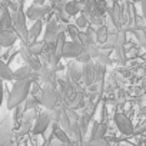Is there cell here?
<instances>
[{
  "label": "cell",
  "mask_w": 146,
  "mask_h": 146,
  "mask_svg": "<svg viewBox=\"0 0 146 146\" xmlns=\"http://www.w3.org/2000/svg\"><path fill=\"white\" fill-rule=\"evenodd\" d=\"M32 88V80L25 79V80H16V83L12 88V92L7 99V109H16L22 103L26 102L29 92Z\"/></svg>",
  "instance_id": "6da1fadb"
},
{
  "label": "cell",
  "mask_w": 146,
  "mask_h": 146,
  "mask_svg": "<svg viewBox=\"0 0 146 146\" xmlns=\"http://www.w3.org/2000/svg\"><path fill=\"white\" fill-rule=\"evenodd\" d=\"M12 15V27L15 33L17 35V39L23 43L22 46H29V29L26 25V15L23 9H19Z\"/></svg>",
  "instance_id": "7a4b0ae2"
},
{
  "label": "cell",
  "mask_w": 146,
  "mask_h": 146,
  "mask_svg": "<svg viewBox=\"0 0 146 146\" xmlns=\"http://www.w3.org/2000/svg\"><path fill=\"white\" fill-rule=\"evenodd\" d=\"M42 105L49 110H53L57 108L59 95H57L53 85H47V83L43 85V88H42Z\"/></svg>",
  "instance_id": "3957f363"
},
{
  "label": "cell",
  "mask_w": 146,
  "mask_h": 146,
  "mask_svg": "<svg viewBox=\"0 0 146 146\" xmlns=\"http://www.w3.org/2000/svg\"><path fill=\"white\" fill-rule=\"evenodd\" d=\"M52 12V6H46V5H32L27 7V10L25 12L26 15V19L32 20V22H36V20H40L43 19L44 16H47L49 13Z\"/></svg>",
  "instance_id": "277c9868"
},
{
  "label": "cell",
  "mask_w": 146,
  "mask_h": 146,
  "mask_svg": "<svg viewBox=\"0 0 146 146\" xmlns=\"http://www.w3.org/2000/svg\"><path fill=\"white\" fill-rule=\"evenodd\" d=\"M64 29H66V25L64 26H60L59 22H57V19L56 17H52L50 20H47L46 30H44V39L43 40H46L47 43H53L54 39H56V36H57V33L59 32H64Z\"/></svg>",
  "instance_id": "5b68a950"
},
{
  "label": "cell",
  "mask_w": 146,
  "mask_h": 146,
  "mask_svg": "<svg viewBox=\"0 0 146 146\" xmlns=\"http://www.w3.org/2000/svg\"><path fill=\"white\" fill-rule=\"evenodd\" d=\"M20 53H22V57H23V60L26 62V64H27L29 67H32L35 72H39V70H40V67H42V62H40L39 56L33 54V53L29 50L27 46H22Z\"/></svg>",
  "instance_id": "8992f818"
},
{
  "label": "cell",
  "mask_w": 146,
  "mask_h": 146,
  "mask_svg": "<svg viewBox=\"0 0 146 146\" xmlns=\"http://www.w3.org/2000/svg\"><path fill=\"white\" fill-rule=\"evenodd\" d=\"M85 50V46L80 44V43H76V42H64V46H63V57L66 59H76L82 52Z\"/></svg>",
  "instance_id": "52a82bcc"
},
{
  "label": "cell",
  "mask_w": 146,
  "mask_h": 146,
  "mask_svg": "<svg viewBox=\"0 0 146 146\" xmlns=\"http://www.w3.org/2000/svg\"><path fill=\"white\" fill-rule=\"evenodd\" d=\"M52 123V117H50V113L49 112H44V113H40L36 119V123L33 126V133L35 135H40V133H44L47 130V127L50 126Z\"/></svg>",
  "instance_id": "ba28073f"
},
{
  "label": "cell",
  "mask_w": 146,
  "mask_h": 146,
  "mask_svg": "<svg viewBox=\"0 0 146 146\" xmlns=\"http://www.w3.org/2000/svg\"><path fill=\"white\" fill-rule=\"evenodd\" d=\"M115 122H116L117 129H119L123 135H132V133H133V126H132L130 120H129L125 115L116 113V115H115Z\"/></svg>",
  "instance_id": "9c48e42d"
},
{
  "label": "cell",
  "mask_w": 146,
  "mask_h": 146,
  "mask_svg": "<svg viewBox=\"0 0 146 146\" xmlns=\"http://www.w3.org/2000/svg\"><path fill=\"white\" fill-rule=\"evenodd\" d=\"M37 73H39V78L43 80V83H47V85H53L54 86V83H56V72L50 66L42 64V67H40V70Z\"/></svg>",
  "instance_id": "30bf717a"
},
{
  "label": "cell",
  "mask_w": 146,
  "mask_h": 146,
  "mask_svg": "<svg viewBox=\"0 0 146 146\" xmlns=\"http://www.w3.org/2000/svg\"><path fill=\"white\" fill-rule=\"evenodd\" d=\"M17 42V35L13 29L0 30V47H10Z\"/></svg>",
  "instance_id": "8fae6325"
},
{
  "label": "cell",
  "mask_w": 146,
  "mask_h": 146,
  "mask_svg": "<svg viewBox=\"0 0 146 146\" xmlns=\"http://www.w3.org/2000/svg\"><path fill=\"white\" fill-rule=\"evenodd\" d=\"M82 78H83V82L86 86H90L96 82V69H95V64L93 63H86L82 69Z\"/></svg>",
  "instance_id": "7c38bea8"
},
{
  "label": "cell",
  "mask_w": 146,
  "mask_h": 146,
  "mask_svg": "<svg viewBox=\"0 0 146 146\" xmlns=\"http://www.w3.org/2000/svg\"><path fill=\"white\" fill-rule=\"evenodd\" d=\"M35 73H37V72H35L32 67H29V66H22V67H19L17 70H15L13 72V80H25V79H29V80H35V78H33V75Z\"/></svg>",
  "instance_id": "4fadbf2b"
},
{
  "label": "cell",
  "mask_w": 146,
  "mask_h": 146,
  "mask_svg": "<svg viewBox=\"0 0 146 146\" xmlns=\"http://www.w3.org/2000/svg\"><path fill=\"white\" fill-rule=\"evenodd\" d=\"M12 27V15L7 6H3L0 9V30H7Z\"/></svg>",
  "instance_id": "5bb4252c"
},
{
  "label": "cell",
  "mask_w": 146,
  "mask_h": 146,
  "mask_svg": "<svg viewBox=\"0 0 146 146\" xmlns=\"http://www.w3.org/2000/svg\"><path fill=\"white\" fill-rule=\"evenodd\" d=\"M42 29H43V22H42V19H40V20H36V22L32 25V27L29 29V44L33 43V42H36V40L39 39V36L42 35Z\"/></svg>",
  "instance_id": "9a60e30c"
},
{
  "label": "cell",
  "mask_w": 146,
  "mask_h": 146,
  "mask_svg": "<svg viewBox=\"0 0 146 146\" xmlns=\"http://www.w3.org/2000/svg\"><path fill=\"white\" fill-rule=\"evenodd\" d=\"M82 10V5L78 2V0H69L64 5V12L67 13V16H78Z\"/></svg>",
  "instance_id": "2e32d148"
},
{
  "label": "cell",
  "mask_w": 146,
  "mask_h": 146,
  "mask_svg": "<svg viewBox=\"0 0 146 146\" xmlns=\"http://www.w3.org/2000/svg\"><path fill=\"white\" fill-rule=\"evenodd\" d=\"M106 130H108V127H106L105 123L93 122V125H92V132H90V140L103 137V136L106 135Z\"/></svg>",
  "instance_id": "e0dca14e"
},
{
  "label": "cell",
  "mask_w": 146,
  "mask_h": 146,
  "mask_svg": "<svg viewBox=\"0 0 146 146\" xmlns=\"http://www.w3.org/2000/svg\"><path fill=\"white\" fill-rule=\"evenodd\" d=\"M27 47H29V50H30L33 54H36V56H42V54L44 53L46 47H47V42H46V40H36V42L30 43Z\"/></svg>",
  "instance_id": "ac0fdd59"
},
{
  "label": "cell",
  "mask_w": 146,
  "mask_h": 146,
  "mask_svg": "<svg viewBox=\"0 0 146 146\" xmlns=\"http://www.w3.org/2000/svg\"><path fill=\"white\" fill-rule=\"evenodd\" d=\"M53 136H54V139H57L63 145H72V139L67 136V133L59 125H54V127H53Z\"/></svg>",
  "instance_id": "d6986e66"
},
{
  "label": "cell",
  "mask_w": 146,
  "mask_h": 146,
  "mask_svg": "<svg viewBox=\"0 0 146 146\" xmlns=\"http://www.w3.org/2000/svg\"><path fill=\"white\" fill-rule=\"evenodd\" d=\"M106 12H108V3L105 0H96L92 7V15L96 17H103V15Z\"/></svg>",
  "instance_id": "ffe728a7"
},
{
  "label": "cell",
  "mask_w": 146,
  "mask_h": 146,
  "mask_svg": "<svg viewBox=\"0 0 146 146\" xmlns=\"http://www.w3.org/2000/svg\"><path fill=\"white\" fill-rule=\"evenodd\" d=\"M0 79H3V80H13V70L3 60H0Z\"/></svg>",
  "instance_id": "44dd1931"
},
{
  "label": "cell",
  "mask_w": 146,
  "mask_h": 146,
  "mask_svg": "<svg viewBox=\"0 0 146 146\" xmlns=\"http://www.w3.org/2000/svg\"><path fill=\"white\" fill-rule=\"evenodd\" d=\"M64 33H67L72 39V42H76V43H80V32L79 29L75 26V25H66V29H64ZM82 44V43H80Z\"/></svg>",
  "instance_id": "7402d4cb"
},
{
  "label": "cell",
  "mask_w": 146,
  "mask_h": 146,
  "mask_svg": "<svg viewBox=\"0 0 146 146\" xmlns=\"http://www.w3.org/2000/svg\"><path fill=\"white\" fill-rule=\"evenodd\" d=\"M108 35H109V30H108V27L103 25V26H99L98 29H96V39H98V43H106V40H108Z\"/></svg>",
  "instance_id": "603a6c76"
},
{
  "label": "cell",
  "mask_w": 146,
  "mask_h": 146,
  "mask_svg": "<svg viewBox=\"0 0 146 146\" xmlns=\"http://www.w3.org/2000/svg\"><path fill=\"white\" fill-rule=\"evenodd\" d=\"M88 25H89V22H88L86 16H85L83 13H79V16H76L75 26H76V27L80 30V29H86V27H88Z\"/></svg>",
  "instance_id": "cb8c5ba5"
},
{
  "label": "cell",
  "mask_w": 146,
  "mask_h": 146,
  "mask_svg": "<svg viewBox=\"0 0 146 146\" xmlns=\"http://www.w3.org/2000/svg\"><path fill=\"white\" fill-rule=\"evenodd\" d=\"M92 60V57H90V54H89V52L85 49L78 57H76V62L78 63H82V64H86V63H89Z\"/></svg>",
  "instance_id": "d4e9b609"
},
{
  "label": "cell",
  "mask_w": 146,
  "mask_h": 146,
  "mask_svg": "<svg viewBox=\"0 0 146 146\" xmlns=\"http://www.w3.org/2000/svg\"><path fill=\"white\" fill-rule=\"evenodd\" d=\"M88 52H89V54H90V57L93 59V57H96L98 59V56L100 54V49H99V46L98 44H89L88 47H85Z\"/></svg>",
  "instance_id": "484cf974"
},
{
  "label": "cell",
  "mask_w": 146,
  "mask_h": 146,
  "mask_svg": "<svg viewBox=\"0 0 146 146\" xmlns=\"http://www.w3.org/2000/svg\"><path fill=\"white\" fill-rule=\"evenodd\" d=\"M89 146H109V143H108L106 139L100 137V139H93V140H90V142H89Z\"/></svg>",
  "instance_id": "4316f807"
},
{
  "label": "cell",
  "mask_w": 146,
  "mask_h": 146,
  "mask_svg": "<svg viewBox=\"0 0 146 146\" xmlns=\"http://www.w3.org/2000/svg\"><path fill=\"white\" fill-rule=\"evenodd\" d=\"M66 112V115H67V117L70 119V122L72 123H75V122H78L79 120V116L76 115V112L73 110V109H67V110H64Z\"/></svg>",
  "instance_id": "83f0119b"
},
{
  "label": "cell",
  "mask_w": 146,
  "mask_h": 146,
  "mask_svg": "<svg viewBox=\"0 0 146 146\" xmlns=\"http://www.w3.org/2000/svg\"><path fill=\"white\" fill-rule=\"evenodd\" d=\"M98 62H99L102 66H105V64H109V63H110V59L108 57V54H105V53L100 50V54L98 56Z\"/></svg>",
  "instance_id": "f1b7e54d"
},
{
  "label": "cell",
  "mask_w": 146,
  "mask_h": 146,
  "mask_svg": "<svg viewBox=\"0 0 146 146\" xmlns=\"http://www.w3.org/2000/svg\"><path fill=\"white\" fill-rule=\"evenodd\" d=\"M32 2H33L32 5H40V6H42V5H44L46 0H32Z\"/></svg>",
  "instance_id": "f546056e"
},
{
  "label": "cell",
  "mask_w": 146,
  "mask_h": 146,
  "mask_svg": "<svg viewBox=\"0 0 146 146\" xmlns=\"http://www.w3.org/2000/svg\"><path fill=\"white\" fill-rule=\"evenodd\" d=\"M63 143L62 142H59L57 139H54V140H52V146H62Z\"/></svg>",
  "instance_id": "4dcf8cb0"
},
{
  "label": "cell",
  "mask_w": 146,
  "mask_h": 146,
  "mask_svg": "<svg viewBox=\"0 0 146 146\" xmlns=\"http://www.w3.org/2000/svg\"><path fill=\"white\" fill-rule=\"evenodd\" d=\"M2 100H3V88L0 86V106H2Z\"/></svg>",
  "instance_id": "1f68e13d"
},
{
  "label": "cell",
  "mask_w": 146,
  "mask_h": 146,
  "mask_svg": "<svg viewBox=\"0 0 146 146\" xmlns=\"http://www.w3.org/2000/svg\"><path fill=\"white\" fill-rule=\"evenodd\" d=\"M15 2H16V3L22 7V6H23V3H25V0H15Z\"/></svg>",
  "instance_id": "d6a6232c"
},
{
  "label": "cell",
  "mask_w": 146,
  "mask_h": 146,
  "mask_svg": "<svg viewBox=\"0 0 146 146\" xmlns=\"http://www.w3.org/2000/svg\"><path fill=\"white\" fill-rule=\"evenodd\" d=\"M79 3H80V5H85V3H86V0H79Z\"/></svg>",
  "instance_id": "836d02e7"
},
{
  "label": "cell",
  "mask_w": 146,
  "mask_h": 146,
  "mask_svg": "<svg viewBox=\"0 0 146 146\" xmlns=\"http://www.w3.org/2000/svg\"><path fill=\"white\" fill-rule=\"evenodd\" d=\"M49 2H50V3H52V6H53V5L56 3V0H49Z\"/></svg>",
  "instance_id": "e575fe53"
},
{
  "label": "cell",
  "mask_w": 146,
  "mask_h": 146,
  "mask_svg": "<svg viewBox=\"0 0 146 146\" xmlns=\"http://www.w3.org/2000/svg\"><path fill=\"white\" fill-rule=\"evenodd\" d=\"M67 146H76V145H75V143H72V145H67Z\"/></svg>",
  "instance_id": "d590c367"
}]
</instances>
